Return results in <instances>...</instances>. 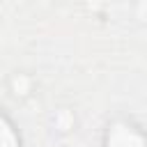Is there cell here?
Segmentation results:
<instances>
[{
    "mask_svg": "<svg viewBox=\"0 0 147 147\" xmlns=\"http://www.w3.org/2000/svg\"><path fill=\"white\" fill-rule=\"evenodd\" d=\"M106 147H147V138L131 124L117 122L106 136Z\"/></svg>",
    "mask_w": 147,
    "mask_h": 147,
    "instance_id": "obj_1",
    "label": "cell"
},
{
    "mask_svg": "<svg viewBox=\"0 0 147 147\" xmlns=\"http://www.w3.org/2000/svg\"><path fill=\"white\" fill-rule=\"evenodd\" d=\"M0 147H18V136L5 115H0Z\"/></svg>",
    "mask_w": 147,
    "mask_h": 147,
    "instance_id": "obj_2",
    "label": "cell"
}]
</instances>
